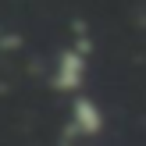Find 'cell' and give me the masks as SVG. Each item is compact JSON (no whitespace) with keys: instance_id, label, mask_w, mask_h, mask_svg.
Segmentation results:
<instances>
[{"instance_id":"1","label":"cell","mask_w":146,"mask_h":146,"mask_svg":"<svg viewBox=\"0 0 146 146\" xmlns=\"http://www.w3.org/2000/svg\"><path fill=\"white\" fill-rule=\"evenodd\" d=\"M86 71H89V54H86L82 46L61 50V57H57V64H54V89L78 93L82 82H86Z\"/></svg>"},{"instance_id":"2","label":"cell","mask_w":146,"mask_h":146,"mask_svg":"<svg viewBox=\"0 0 146 146\" xmlns=\"http://www.w3.org/2000/svg\"><path fill=\"white\" fill-rule=\"evenodd\" d=\"M68 132H71V135H82V139L104 132V111H100L96 100H89V96H75V100H71Z\"/></svg>"}]
</instances>
